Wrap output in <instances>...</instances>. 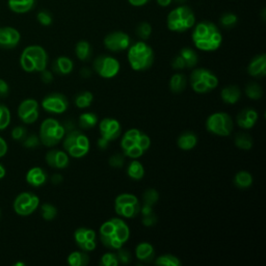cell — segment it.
Returning a JSON list of instances; mask_svg holds the SVG:
<instances>
[{
	"instance_id": "43",
	"label": "cell",
	"mask_w": 266,
	"mask_h": 266,
	"mask_svg": "<svg viewBox=\"0 0 266 266\" xmlns=\"http://www.w3.org/2000/svg\"><path fill=\"white\" fill-rule=\"evenodd\" d=\"M41 214H42V217L45 220H52L57 215V209L52 204H49V203L43 204L41 207Z\"/></svg>"
},
{
	"instance_id": "63",
	"label": "cell",
	"mask_w": 266,
	"mask_h": 266,
	"mask_svg": "<svg viewBox=\"0 0 266 266\" xmlns=\"http://www.w3.org/2000/svg\"><path fill=\"white\" fill-rule=\"evenodd\" d=\"M3 108H4V105L0 104V116H2V113H3Z\"/></svg>"
},
{
	"instance_id": "42",
	"label": "cell",
	"mask_w": 266,
	"mask_h": 266,
	"mask_svg": "<svg viewBox=\"0 0 266 266\" xmlns=\"http://www.w3.org/2000/svg\"><path fill=\"white\" fill-rule=\"evenodd\" d=\"M158 198H159V193L154 188L147 189L143 194V202L145 205L153 206L154 204H156L158 202Z\"/></svg>"
},
{
	"instance_id": "56",
	"label": "cell",
	"mask_w": 266,
	"mask_h": 266,
	"mask_svg": "<svg viewBox=\"0 0 266 266\" xmlns=\"http://www.w3.org/2000/svg\"><path fill=\"white\" fill-rule=\"evenodd\" d=\"M7 152H8V144L2 137H0V158L4 157Z\"/></svg>"
},
{
	"instance_id": "49",
	"label": "cell",
	"mask_w": 266,
	"mask_h": 266,
	"mask_svg": "<svg viewBox=\"0 0 266 266\" xmlns=\"http://www.w3.org/2000/svg\"><path fill=\"white\" fill-rule=\"evenodd\" d=\"M22 143H23V146L25 148L34 149L41 144V141H40V138L38 136L30 135V136H26V138L23 141H22Z\"/></svg>"
},
{
	"instance_id": "29",
	"label": "cell",
	"mask_w": 266,
	"mask_h": 266,
	"mask_svg": "<svg viewBox=\"0 0 266 266\" xmlns=\"http://www.w3.org/2000/svg\"><path fill=\"white\" fill-rule=\"evenodd\" d=\"M36 0H9L10 9L17 14H25L35 7Z\"/></svg>"
},
{
	"instance_id": "37",
	"label": "cell",
	"mask_w": 266,
	"mask_h": 266,
	"mask_svg": "<svg viewBox=\"0 0 266 266\" xmlns=\"http://www.w3.org/2000/svg\"><path fill=\"white\" fill-rule=\"evenodd\" d=\"M235 145L241 150L248 151L253 147V139L246 132H239L235 137Z\"/></svg>"
},
{
	"instance_id": "53",
	"label": "cell",
	"mask_w": 266,
	"mask_h": 266,
	"mask_svg": "<svg viewBox=\"0 0 266 266\" xmlns=\"http://www.w3.org/2000/svg\"><path fill=\"white\" fill-rule=\"evenodd\" d=\"M41 79L44 83L49 84L53 81V74H52V72L45 69V70L41 72Z\"/></svg>"
},
{
	"instance_id": "13",
	"label": "cell",
	"mask_w": 266,
	"mask_h": 266,
	"mask_svg": "<svg viewBox=\"0 0 266 266\" xmlns=\"http://www.w3.org/2000/svg\"><path fill=\"white\" fill-rule=\"evenodd\" d=\"M40 205V198L31 192L20 193L14 202V209L17 214L27 216L34 213Z\"/></svg>"
},
{
	"instance_id": "51",
	"label": "cell",
	"mask_w": 266,
	"mask_h": 266,
	"mask_svg": "<svg viewBox=\"0 0 266 266\" xmlns=\"http://www.w3.org/2000/svg\"><path fill=\"white\" fill-rule=\"evenodd\" d=\"M172 65L175 70H183L185 68L184 60L182 59V57L179 54L175 56V58L172 61Z\"/></svg>"
},
{
	"instance_id": "47",
	"label": "cell",
	"mask_w": 266,
	"mask_h": 266,
	"mask_svg": "<svg viewBox=\"0 0 266 266\" xmlns=\"http://www.w3.org/2000/svg\"><path fill=\"white\" fill-rule=\"evenodd\" d=\"M27 136V130L23 126H17L12 130V138L17 142H22Z\"/></svg>"
},
{
	"instance_id": "4",
	"label": "cell",
	"mask_w": 266,
	"mask_h": 266,
	"mask_svg": "<svg viewBox=\"0 0 266 266\" xmlns=\"http://www.w3.org/2000/svg\"><path fill=\"white\" fill-rule=\"evenodd\" d=\"M127 58L132 70L141 72L150 69L154 62V51L145 41L133 43L127 49Z\"/></svg>"
},
{
	"instance_id": "20",
	"label": "cell",
	"mask_w": 266,
	"mask_h": 266,
	"mask_svg": "<svg viewBox=\"0 0 266 266\" xmlns=\"http://www.w3.org/2000/svg\"><path fill=\"white\" fill-rule=\"evenodd\" d=\"M21 36L19 31L13 27H0V48L13 49L19 42Z\"/></svg>"
},
{
	"instance_id": "57",
	"label": "cell",
	"mask_w": 266,
	"mask_h": 266,
	"mask_svg": "<svg viewBox=\"0 0 266 266\" xmlns=\"http://www.w3.org/2000/svg\"><path fill=\"white\" fill-rule=\"evenodd\" d=\"M63 178H62V176L59 175V174H54L52 177H51V182L55 185L57 184H60L62 182Z\"/></svg>"
},
{
	"instance_id": "40",
	"label": "cell",
	"mask_w": 266,
	"mask_h": 266,
	"mask_svg": "<svg viewBox=\"0 0 266 266\" xmlns=\"http://www.w3.org/2000/svg\"><path fill=\"white\" fill-rule=\"evenodd\" d=\"M246 95L252 100H259L263 95V90L261 85L256 82H251L246 86Z\"/></svg>"
},
{
	"instance_id": "9",
	"label": "cell",
	"mask_w": 266,
	"mask_h": 266,
	"mask_svg": "<svg viewBox=\"0 0 266 266\" xmlns=\"http://www.w3.org/2000/svg\"><path fill=\"white\" fill-rule=\"evenodd\" d=\"M65 136V129L62 124H60L57 120L53 118H49L44 120L40 127V141L46 147H54Z\"/></svg>"
},
{
	"instance_id": "62",
	"label": "cell",
	"mask_w": 266,
	"mask_h": 266,
	"mask_svg": "<svg viewBox=\"0 0 266 266\" xmlns=\"http://www.w3.org/2000/svg\"><path fill=\"white\" fill-rule=\"evenodd\" d=\"M175 2H176L177 4H179V5H183V4L186 3V0H175Z\"/></svg>"
},
{
	"instance_id": "39",
	"label": "cell",
	"mask_w": 266,
	"mask_h": 266,
	"mask_svg": "<svg viewBox=\"0 0 266 266\" xmlns=\"http://www.w3.org/2000/svg\"><path fill=\"white\" fill-rule=\"evenodd\" d=\"M155 263L161 266H181V261L179 260V258H177L176 256L171 254H164L159 256L155 260Z\"/></svg>"
},
{
	"instance_id": "6",
	"label": "cell",
	"mask_w": 266,
	"mask_h": 266,
	"mask_svg": "<svg viewBox=\"0 0 266 266\" xmlns=\"http://www.w3.org/2000/svg\"><path fill=\"white\" fill-rule=\"evenodd\" d=\"M62 146L69 156L73 158H82L90 152L91 143L83 132L79 130H71L65 132L62 139Z\"/></svg>"
},
{
	"instance_id": "12",
	"label": "cell",
	"mask_w": 266,
	"mask_h": 266,
	"mask_svg": "<svg viewBox=\"0 0 266 266\" xmlns=\"http://www.w3.org/2000/svg\"><path fill=\"white\" fill-rule=\"evenodd\" d=\"M93 69L100 77L105 79H112L119 74L121 64L116 57L102 54L94 59Z\"/></svg>"
},
{
	"instance_id": "52",
	"label": "cell",
	"mask_w": 266,
	"mask_h": 266,
	"mask_svg": "<svg viewBox=\"0 0 266 266\" xmlns=\"http://www.w3.org/2000/svg\"><path fill=\"white\" fill-rule=\"evenodd\" d=\"M143 223L146 227H151V226H154L155 224H156L157 221V218L155 217L154 213H150V214H147V215H143Z\"/></svg>"
},
{
	"instance_id": "61",
	"label": "cell",
	"mask_w": 266,
	"mask_h": 266,
	"mask_svg": "<svg viewBox=\"0 0 266 266\" xmlns=\"http://www.w3.org/2000/svg\"><path fill=\"white\" fill-rule=\"evenodd\" d=\"M5 176H6V169L3 167V164H0V180H2Z\"/></svg>"
},
{
	"instance_id": "25",
	"label": "cell",
	"mask_w": 266,
	"mask_h": 266,
	"mask_svg": "<svg viewBox=\"0 0 266 266\" xmlns=\"http://www.w3.org/2000/svg\"><path fill=\"white\" fill-rule=\"evenodd\" d=\"M220 98L226 104H236L241 98V91L237 85H228L220 92Z\"/></svg>"
},
{
	"instance_id": "7",
	"label": "cell",
	"mask_w": 266,
	"mask_h": 266,
	"mask_svg": "<svg viewBox=\"0 0 266 266\" xmlns=\"http://www.w3.org/2000/svg\"><path fill=\"white\" fill-rule=\"evenodd\" d=\"M22 69L26 72H42L46 69L48 55L41 46L32 45L26 47L20 57Z\"/></svg>"
},
{
	"instance_id": "23",
	"label": "cell",
	"mask_w": 266,
	"mask_h": 266,
	"mask_svg": "<svg viewBox=\"0 0 266 266\" xmlns=\"http://www.w3.org/2000/svg\"><path fill=\"white\" fill-rule=\"evenodd\" d=\"M74 68L73 60L68 56H59L52 62V71L55 74L64 76L72 73Z\"/></svg>"
},
{
	"instance_id": "1",
	"label": "cell",
	"mask_w": 266,
	"mask_h": 266,
	"mask_svg": "<svg viewBox=\"0 0 266 266\" xmlns=\"http://www.w3.org/2000/svg\"><path fill=\"white\" fill-rule=\"evenodd\" d=\"M99 237L102 245L112 251H118L123 248L130 238V229L124 218H110L101 225Z\"/></svg>"
},
{
	"instance_id": "32",
	"label": "cell",
	"mask_w": 266,
	"mask_h": 266,
	"mask_svg": "<svg viewBox=\"0 0 266 266\" xmlns=\"http://www.w3.org/2000/svg\"><path fill=\"white\" fill-rule=\"evenodd\" d=\"M99 123V118L92 112H85L80 115L78 119V125L81 129L88 130L94 128Z\"/></svg>"
},
{
	"instance_id": "36",
	"label": "cell",
	"mask_w": 266,
	"mask_h": 266,
	"mask_svg": "<svg viewBox=\"0 0 266 266\" xmlns=\"http://www.w3.org/2000/svg\"><path fill=\"white\" fill-rule=\"evenodd\" d=\"M93 101H94V96L88 91H83L78 93L74 99V103L79 109H85L87 107H90Z\"/></svg>"
},
{
	"instance_id": "54",
	"label": "cell",
	"mask_w": 266,
	"mask_h": 266,
	"mask_svg": "<svg viewBox=\"0 0 266 266\" xmlns=\"http://www.w3.org/2000/svg\"><path fill=\"white\" fill-rule=\"evenodd\" d=\"M10 93V87H9V84L3 80L0 79V98H5L9 95Z\"/></svg>"
},
{
	"instance_id": "22",
	"label": "cell",
	"mask_w": 266,
	"mask_h": 266,
	"mask_svg": "<svg viewBox=\"0 0 266 266\" xmlns=\"http://www.w3.org/2000/svg\"><path fill=\"white\" fill-rule=\"evenodd\" d=\"M248 73L252 77L262 78L266 75V55L264 53L253 57L248 65Z\"/></svg>"
},
{
	"instance_id": "46",
	"label": "cell",
	"mask_w": 266,
	"mask_h": 266,
	"mask_svg": "<svg viewBox=\"0 0 266 266\" xmlns=\"http://www.w3.org/2000/svg\"><path fill=\"white\" fill-rule=\"evenodd\" d=\"M11 123V113H10V109L4 105L3 108V113L2 116H0V131L5 130L6 128H8V126Z\"/></svg>"
},
{
	"instance_id": "45",
	"label": "cell",
	"mask_w": 266,
	"mask_h": 266,
	"mask_svg": "<svg viewBox=\"0 0 266 266\" xmlns=\"http://www.w3.org/2000/svg\"><path fill=\"white\" fill-rule=\"evenodd\" d=\"M37 19L39 23L43 26H49L52 24V16L47 11H41L37 15Z\"/></svg>"
},
{
	"instance_id": "11",
	"label": "cell",
	"mask_w": 266,
	"mask_h": 266,
	"mask_svg": "<svg viewBox=\"0 0 266 266\" xmlns=\"http://www.w3.org/2000/svg\"><path fill=\"white\" fill-rule=\"evenodd\" d=\"M206 129L214 136L229 137L234 129V122L231 116L227 113H214L208 117L206 121Z\"/></svg>"
},
{
	"instance_id": "17",
	"label": "cell",
	"mask_w": 266,
	"mask_h": 266,
	"mask_svg": "<svg viewBox=\"0 0 266 266\" xmlns=\"http://www.w3.org/2000/svg\"><path fill=\"white\" fill-rule=\"evenodd\" d=\"M39 103L35 99L22 101L18 107V116L24 124H34L39 119Z\"/></svg>"
},
{
	"instance_id": "38",
	"label": "cell",
	"mask_w": 266,
	"mask_h": 266,
	"mask_svg": "<svg viewBox=\"0 0 266 266\" xmlns=\"http://www.w3.org/2000/svg\"><path fill=\"white\" fill-rule=\"evenodd\" d=\"M219 23L226 29H232L238 23V17L234 13H224L219 18Z\"/></svg>"
},
{
	"instance_id": "41",
	"label": "cell",
	"mask_w": 266,
	"mask_h": 266,
	"mask_svg": "<svg viewBox=\"0 0 266 266\" xmlns=\"http://www.w3.org/2000/svg\"><path fill=\"white\" fill-rule=\"evenodd\" d=\"M136 34L139 37V39H141V41H147L152 35L151 24L149 23V22H146V21L141 22V23H139L136 28Z\"/></svg>"
},
{
	"instance_id": "55",
	"label": "cell",
	"mask_w": 266,
	"mask_h": 266,
	"mask_svg": "<svg viewBox=\"0 0 266 266\" xmlns=\"http://www.w3.org/2000/svg\"><path fill=\"white\" fill-rule=\"evenodd\" d=\"M128 3L132 7L141 8V7H145L146 5H148L150 3V0H128Z\"/></svg>"
},
{
	"instance_id": "64",
	"label": "cell",
	"mask_w": 266,
	"mask_h": 266,
	"mask_svg": "<svg viewBox=\"0 0 266 266\" xmlns=\"http://www.w3.org/2000/svg\"><path fill=\"white\" fill-rule=\"evenodd\" d=\"M0 214H2V213H0Z\"/></svg>"
},
{
	"instance_id": "50",
	"label": "cell",
	"mask_w": 266,
	"mask_h": 266,
	"mask_svg": "<svg viewBox=\"0 0 266 266\" xmlns=\"http://www.w3.org/2000/svg\"><path fill=\"white\" fill-rule=\"evenodd\" d=\"M117 252H118V253H117V256H118V259H119V262H120V263L128 264V263L131 261V254H130L127 250L121 248V249L118 250Z\"/></svg>"
},
{
	"instance_id": "24",
	"label": "cell",
	"mask_w": 266,
	"mask_h": 266,
	"mask_svg": "<svg viewBox=\"0 0 266 266\" xmlns=\"http://www.w3.org/2000/svg\"><path fill=\"white\" fill-rule=\"evenodd\" d=\"M48 179L46 172L41 168H32L28 171L26 175V181L29 185L34 187H40L46 183Z\"/></svg>"
},
{
	"instance_id": "30",
	"label": "cell",
	"mask_w": 266,
	"mask_h": 266,
	"mask_svg": "<svg viewBox=\"0 0 266 266\" xmlns=\"http://www.w3.org/2000/svg\"><path fill=\"white\" fill-rule=\"evenodd\" d=\"M127 175L132 180H142L145 176V168L141 161L133 159L127 167Z\"/></svg>"
},
{
	"instance_id": "31",
	"label": "cell",
	"mask_w": 266,
	"mask_h": 266,
	"mask_svg": "<svg viewBox=\"0 0 266 266\" xmlns=\"http://www.w3.org/2000/svg\"><path fill=\"white\" fill-rule=\"evenodd\" d=\"M234 184L240 189H246L252 186L253 184V176L247 171H240L234 176Z\"/></svg>"
},
{
	"instance_id": "44",
	"label": "cell",
	"mask_w": 266,
	"mask_h": 266,
	"mask_svg": "<svg viewBox=\"0 0 266 266\" xmlns=\"http://www.w3.org/2000/svg\"><path fill=\"white\" fill-rule=\"evenodd\" d=\"M100 264L102 266H118L120 264L117 253L113 252H108L105 253L100 260Z\"/></svg>"
},
{
	"instance_id": "21",
	"label": "cell",
	"mask_w": 266,
	"mask_h": 266,
	"mask_svg": "<svg viewBox=\"0 0 266 266\" xmlns=\"http://www.w3.org/2000/svg\"><path fill=\"white\" fill-rule=\"evenodd\" d=\"M258 113L253 108H245L237 115V125L242 129H252L258 121Z\"/></svg>"
},
{
	"instance_id": "59",
	"label": "cell",
	"mask_w": 266,
	"mask_h": 266,
	"mask_svg": "<svg viewBox=\"0 0 266 266\" xmlns=\"http://www.w3.org/2000/svg\"><path fill=\"white\" fill-rule=\"evenodd\" d=\"M173 2H174V0H156V3H157L158 6L161 7V8H168V7H170Z\"/></svg>"
},
{
	"instance_id": "19",
	"label": "cell",
	"mask_w": 266,
	"mask_h": 266,
	"mask_svg": "<svg viewBox=\"0 0 266 266\" xmlns=\"http://www.w3.org/2000/svg\"><path fill=\"white\" fill-rule=\"evenodd\" d=\"M45 159L49 167L53 169H58V170L65 169L69 165V162H70L69 155L66 154V152L62 150H57V149H52L48 151Z\"/></svg>"
},
{
	"instance_id": "33",
	"label": "cell",
	"mask_w": 266,
	"mask_h": 266,
	"mask_svg": "<svg viewBox=\"0 0 266 266\" xmlns=\"http://www.w3.org/2000/svg\"><path fill=\"white\" fill-rule=\"evenodd\" d=\"M186 78L183 74L177 73L171 77L170 80V90L174 94H180L182 93L186 87Z\"/></svg>"
},
{
	"instance_id": "35",
	"label": "cell",
	"mask_w": 266,
	"mask_h": 266,
	"mask_svg": "<svg viewBox=\"0 0 266 266\" xmlns=\"http://www.w3.org/2000/svg\"><path fill=\"white\" fill-rule=\"evenodd\" d=\"M88 262H90V257L83 251H75L68 256V263L71 266H86Z\"/></svg>"
},
{
	"instance_id": "5",
	"label": "cell",
	"mask_w": 266,
	"mask_h": 266,
	"mask_svg": "<svg viewBox=\"0 0 266 266\" xmlns=\"http://www.w3.org/2000/svg\"><path fill=\"white\" fill-rule=\"evenodd\" d=\"M195 24L193 11L184 5L173 9L167 18V25L171 31L185 32L191 29Z\"/></svg>"
},
{
	"instance_id": "16",
	"label": "cell",
	"mask_w": 266,
	"mask_h": 266,
	"mask_svg": "<svg viewBox=\"0 0 266 266\" xmlns=\"http://www.w3.org/2000/svg\"><path fill=\"white\" fill-rule=\"evenodd\" d=\"M74 239L83 252H93L97 248V233L88 228H79L74 232Z\"/></svg>"
},
{
	"instance_id": "3",
	"label": "cell",
	"mask_w": 266,
	"mask_h": 266,
	"mask_svg": "<svg viewBox=\"0 0 266 266\" xmlns=\"http://www.w3.org/2000/svg\"><path fill=\"white\" fill-rule=\"evenodd\" d=\"M151 146V139L148 135L138 128L127 130L121 140V148L125 156L139 159L149 150Z\"/></svg>"
},
{
	"instance_id": "28",
	"label": "cell",
	"mask_w": 266,
	"mask_h": 266,
	"mask_svg": "<svg viewBox=\"0 0 266 266\" xmlns=\"http://www.w3.org/2000/svg\"><path fill=\"white\" fill-rule=\"evenodd\" d=\"M75 54L77 58L81 61L90 60L93 55V48L91 44L84 40L79 41L75 46Z\"/></svg>"
},
{
	"instance_id": "10",
	"label": "cell",
	"mask_w": 266,
	"mask_h": 266,
	"mask_svg": "<svg viewBox=\"0 0 266 266\" xmlns=\"http://www.w3.org/2000/svg\"><path fill=\"white\" fill-rule=\"evenodd\" d=\"M141 202L132 193H121L115 200V211L122 218H135L141 213Z\"/></svg>"
},
{
	"instance_id": "18",
	"label": "cell",
	"mask_w": 266,
	"mask_h": 266,
	"mask_svg": "<svg viewBox=\"0 0 266 266\" xmlns=\"http://www.w3.org/2000/svg\"><path fill=\"white\" fill-rule=\"evenodd\" d=\"M99 131L101 138L110 143L120 138L122 133V126L120 122L114 118H104L99 123Z\"/></svg>"
},
{
	"instance_id": "2",
	"label": "cell",
	"mask_w": 266,
	"mask_h": 266,
	"mask_svg": "<svg viewBox=\"0 0 266 266\" xmlns=\"http://www.w3.org/2000/svg\"><path fill=\"white\" fill-rule=\"evenodd\" d=\"M191 39L197 50L213 52L223 44V35L219 28L211 21H201L192 27Z\"/></svg>"
},
{
	"instance_id": "48",
	"label": "cell",
	"mask_w": 266,
	"mask_h": 266,
	"mask_svg": "<svg viewBox=\"0 0 266 266\" xmlns=\"http://www.w3.org/2000/svg\"><path fill=\"white\" fill-rule=\"evenodd\" d=\"M108 163L110 167L113 168H117V169H120L124 165L125 163V156L122 154H114L113 156H110L109 160H108Z\"/></svg>"
},
{
	"instance_id": "27",
	"label": "cell",
	"mask_w": 266,
	"mask_h": 266,
	"mask_svg": "<svg viewBox=\"0 0 266 266\" xmlns=\"http://www.w3.org/2000/svg\"><path fill=\"white\" fill-rule=\"evenodd\" d=\"M197 144V137L195 133L191 131H186L181 133L178 140H177V145L183 151L192 150Z\"/></svg>"
},
{
	"instance_id": "26",
	"label": "cell",
	"mask_w": 266,
	"mask_h": 266,
	"mask_svg": "<svg viewBox=\"0 0 266 266\" xmlns=\"http://www.w3.org/2000/svg\"><path fill=\"white\" fill-rule=\"evenodd\" d=\"M136 256L142 262H151L155 257V250L149 242H141L136 248Z\"/></svg>"
},
{
	"instance_id": "15",
	"label": "cell",
	"mask_w": 266,
	"mask_h": 266,
	"mask_svg": "<svg viewBox=\"0 0 266 266\" xmlns=\"http://www.w3.org/2000/svg\"><path fill=\"white\" fill-rule=\"evenodd\" d=\"M69 102L66 97L60 93H52L47 95L42 101V107L47 113L52 115H61L66 112Z\"/></svg>"
},
{
	"instance_id": "60",
	"label": "cell",
	"mask_w": 266,
	"mask_h": 266,
	"mask_svg": "<svg viewBox=\"0 0 266 266\" xmlns=\"http://www.w3.org/2000/svg\"><path fill=\"white\" fill-rule=\"evenodd\" d=\"M80 74L83 78H90L91 75H92V70L88 69V68H83V69H81Z\"/></svg>"
},
{
	"instance_id": "58",
	"label": "cell",
	"mask_w": 266,
	"mask_h": 266,
	"mask_svg": "<svg viewBox=\"0 0 266 266\" xmlns=\"http://www.w3.org/2000/svg\"><path fill=\"white\" fill-rule=\"evenodd\" d=\"M108 145H109V142H108V141H106L105 139H103V138H100V139L98 140V147H99L100 149H102V150H105V149L108 147Z\"/></svg>"
},
{
	"instance_id": "14",
	"label": "cell",
	"mask_w": 266,
	"mask_h": 266,
	"mask_svg": "<svg viewBox=\"0 0 266 266\" xmlns=\"http://www.w3.org/2000/svg\"><path fill=\"white\" fill-rule=\"evenodd\" d=\"M103 43L105 48L110 52H122L130 47L132 41L128 34L117 30L106 35Z\"/></svg>"
},
{
	"instance_id": "34",
	"label": "cell",
	"mask_w": 266,
	"mask_h": 266,
	"mask_svg": "<svg viewBox=\"0 0 266 266\" xmlns=\"http://www.w3.org/2000/svg\"><path fill=\"white\" fill-rule=\"evenodd\" d=\"M179 55L182 57L185 63V68H194V66L198 62V56L197 53L190 47H184L180 50Z\"/></svg>"
},
{
	"instance_id": "8",
	"label": "cell",
	"mask_w": 266,
	"mask_h": 266,
	"mask_svg": "<svg viewBox=\"0 0 266 266\" xmlns=\"http://www.w3.org/2000/svg\"><path fill=\"white\" fill-rule=\"evenodd\" d=\"M189 82L196 94H207L217 87L218 78L208 69L195 68L190 74Z\"/></svg>"
}]
</instances>
